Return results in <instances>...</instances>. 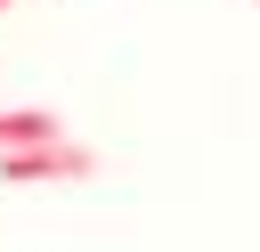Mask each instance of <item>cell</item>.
Wrapping results in <instances>:
<instances>
[{
	"instance_id": "obj_2",
	"label": "cell",
	"mask_w": 260,
	"mask_h": 252,
	"mask_svg": "<svg viewBox=\"0 0 260 252\" xmlns=\"http://www.w3.org/2000/svg\"><path fill=\"white\" fill-rule=\"evenodd\" d=\"M57 130H65V122H57L49 106H16V114L0 106V154H8V146H32V138H57Z\"/></svg>"
},
{
	"instance_id": "obj_3",
	"label": "cell",
	"mask_w": 260,
	"mask_h": 252,
	"mask_svg": "<svg viewBox=\"0 0 260 252\" xmlns=\"http://www.w3.org/2000/svg\"><path fill=\"white\" fill-rule=\"evenodd\" d=\"M8 8H16V0H0V16H8Z\"/></svg>"
},
{
	"instance_id": "obj_1",
	"label": "cell",
	"mask_w": 260,
	"mask_h": 252,
	"mask_svg": "<svg viewBox=\"0 0 260 252\" xmlns=\"http://www.w3.org/2000/svg\"><path fill=\"white\" fill-rule=\"evenodd\" d=\"M0 179L8 187H65V179H98V146L81 138H32V146H8L0 154Z\"/></svg>"
}]
</instances>
